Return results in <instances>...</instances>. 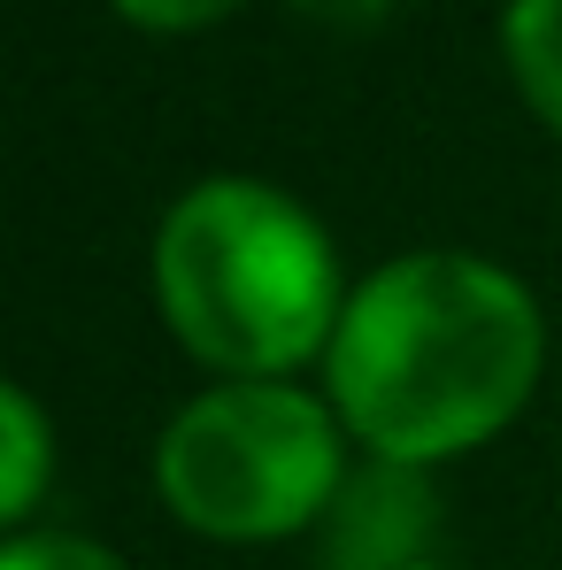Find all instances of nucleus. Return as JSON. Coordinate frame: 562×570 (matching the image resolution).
<instances>
[{
	"mask_svg": "<svg viewBox=\"0 0 562 570\" xmlns=\"http://www.w3.org/2000/svg\"><path fill=\"white\" fill-rule=\"evenodd\" d=\"M0 570H131L100 532L78 524H31V532H0Z\"/></svg>",
	"mask_w": 562,
	"mask_h": 570,
	"instance_id": "nucleus-7",
	"label": "nucleus"
},
{
	"mask_svg": "<svg viewBox=\"0 0 562 570\" xmlns=\"http://www.w3.org/2000/svg\"><path fill=\"white\" fill-rule=\"evenodd\" d=\"M316 563L324 570H424L447 556V501L440 471L416 463H385L355 455V471L339 485V501L316 524Z\"/></svg>",
	"mask_w": 562,
	"mask_h": 570,
	"instance_id": "nucleus-4",
	"label": "nucleus"
},
{
	"mask_svg": "<svg viewBox=\"0 0 562 570\" xmlns=\"http://www.w3.org/2000/svg\"><path fill=\"white\" fill-rule=\"evenodd\" d=\"M555 363L562 340L532 278L485 247L432 239L393 247L355 278L316 385L355 455L447 478L532 416Z\"/></svg>",
	"mask_w": 562,
	"mask_h": 570,
	"instance_id": "nucleus-1",
	"label": "nucleus"
},
{
	"mask_svg": "<svg viewBox=\"0 0 562 570\" xmlns=\"http://www.w3.org/2000/svg\"><path fill=\"white\" fill-rule=\"evenodd\" d=\"M55 478H62V424L23 379H8L0 385V524L8 532L47 524Z\"/></svg>",
	"mask_w": 562,
	"mask_h": 570,
	"instance_id": "nucleus-5",
	"label": "nucleus"
},
{
	"mask_svg": "<svg viewBox=\"0 0 562 570\" xmlns=\"http://www.w3.org/2000/svg\"><path fill=\"white\" fill-rule=\"evenodd\" d=\"M424 570H463V563H447V556H440V563H424Z\"/></svg>",
	"mask_w": 562,
	"mask_h": 570,
	"instance_id": "nucleus-10",
	"label": "nucleus"
},
{
	"mask_svg": "<svg viewBox=\"0 0 562 570\" xmlns=\"http://www.w3.org/2000/svg\"><path fill=\"white\" fill-rule=\"evenodd\" d=\"M555 401H562V363H555Z\"/></svg>",
	"mask_w": 562,
	"mask_h": 570,
	"instance_id": "nucleus-11",
	"label": "nucleus"
},
{
	"mask_svg": "<svg viewBox=\"0 0 562 570\" xmlns=\"http://www.w3.org/2000/svg\"><path fill=\"white\" fill-rule=\"evenodd\" d=\"M393 8L401 0H285V16L324 31V39H371V31L393 23Z\"/></svg>",
	"mask_w": 562,
	"mask_h": 570,
	"instance_id": "nucleus-9",
	"label": "nucleus"
},
{
	"mask_svg": "<svg viewBox=\"0 0 562 570\" xmlns=\"http://www.w3.org/2000/svg\"><path fill=\"white\" fill-rule=\"evenodd\" d=\"M347 471L355 440L316 379H200L147 448L162 517L208 548L316 540Z\"/></svg>",
	"mask_w": 562,
	"mask_h": 570,
	"instance_id": "nucleus-3",
	"label": "nucleus"
},
{
	"mask_svg": "<svg viewBox=\"0 0 562 570\" xmlns=\"http://www.w3.org/2000/svg\"><path fill=\"white\" fill-rule=\"evenodd\" d=\"M124 31H139V39H200V31H216V23H231L239 8H255V0H100Z\"/></svg>",
	"mask_w": 562,
	"mask_h": 570,
	"instance_id": "nucleus-8",
	"label": "nucleus"
},
{
	"mask_svg": "<svg viewBox=\"0 0 562 570\" xmlns=\"http://www.w3.org/2000/svg\"><path fill=\"white\" fill-rule=\"evenodd\" d=\"M501 70L524 116L562 147V0H501Z\"/></svg>",
	"mask_w": 562,
	"mask_h": 570,
	"instance_id": "nucleus-6",
	"label": "nucleus"
},
{
	"mask_svg": "<svg viewBox=\"0 0 562 570\" xmlns=\"http://www.w3.org/2000/svg\"><path fill=\"white\" fill-rule=\"evenodd\" d=\"M355 271L332 224L278 178L208 170L147 232V301L200 379H316Z\"/></svg>",
	"mask_w": 562,
	"mask_h": 570,
	"instance_id": "nucleus-2",
	"label": "nucleus"
}]
</instances>
